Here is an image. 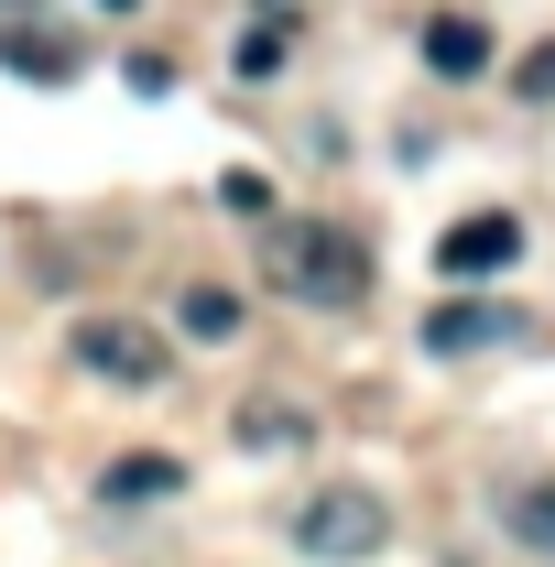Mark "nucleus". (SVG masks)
<instances>
[{
  "mask_svg": "<svg viewBox=\"0 0 555 567\" xmlns=\"http://www.w3.org/2000/svg\"><path fill=\"white\" fill-rule=\"evenodd\" d=\"M262 284L338 317V306L370 295V251H359V229H338V218H262Z\"/></svg>",
  "mask_w": 555,
  "mask_h": 567,
  "instance_id": "obj_1",
  "label": "nucleus"
},
{
  "mask_svg": "<svg viewBox=\"0 0 555 567\" xmlns=\"http://www.w3.org/2000/svg\"><path fill=\"white\" fill-rule=\"evenodd\" d=\"M294 546H305V557H327V567L381 557V546H392V502L359 492V481H338V492H316L305 513H294Z\"/></svg>",
  "mask_w": 555,
  "mask_h": 567,
  "instance_id": "obj_2",
  "label": "nucleus"
},
{
  "mask_svg": "<svg viewBox=\"0 0 555 567\" xmlns=\"http://www.w3.org/2000/svg\"><path fill=\"white\" fill-rule=\"evenodd\" d=\"M76 360H87L98 382H132V393H153V382L175 371V350H164L153 328H132V317H76Z\"/></svg>",
  "mask_w": 555,
  "mask_h": 567,
  "instance_id": "obj_3",
  "label": "nucleus"
},
{
  "mask_svg": "<svg viewBox=\"0 0 555 567\" xmlns=\"http://www.w3.org/2000/svg\"><path fill=\"white\" fill-rule=\"evenodd\" d=\"M512 339H523V306H501V295H458V306H436V317H425V350L436 360H469V350H512Z\"/></svg>",
  "mask_w": 555,
  "mask_h": 567,
  "instance_id": "obj_4",
  "label": "nucleus"
},
{
  "mask_svg": "<svg viewBox=\"0 0 555 567\" xmlns=\"http://www.w3.org/2000/svg\"><path fill=\"white\" fill-rule=\"evenodd\" d=\"M436 262H447V274H512V262H523V229L501 208H480V218H458V229L436 240Z\"/></svg>",
  "mask_w": 555,
  "mask_h": 567,
  "instance_id": "obj_5",
  "label": "nucleus"
},
{
  "mask_svg": "<svg viewBox=\"0 0 555 567\" xmlns=\"http://www.w3.org/2000/svg\"><path fill=\"white\" fill-rule=\"evenodd\" d=\"M98 492H109V502H175V492H186V458L132 447V458H109V470H98Z\"/></svg>",
  "mask_w": 555,
  "mask_h": 567,
  "instance_id": "obj_6",
  "label": "nucleus"
},
{
  "mask_svg": "<svg viewBox=\"0 0 555 567\" xmlns=\"http://www.w3.org/2000/svg\"><path fill=\"white\" fill-rule=\"evenodd\" d=\"M425 66H436V76H480V66H490V22L436 11V22H425Z\"/></svg>",
  "mask_w": 555,
  "mask_h": 567,
  "instance_id": "obj_7",
  "label": "nucleus"
},
{
  "mask_svg": "<svg viewBox=\"0 0 555 567\" xmlns=\"http://www.w3.org/2000/svg\"><path fill=\"white\" fill-rule=\"evenodd\" d=\"M501 524H512L534 557H555V481H512V492H501Z\"/></svg>",
  "mask_w": 555,
  "mask_h": 567,
  "instance_id": "obj_8",
  "label": "nucleus"
},
{
  "mask_svg": "<svg viewBox=\"0 0 555 567\" xmlns=\"http://www.w3.org/2000/svg\"><path fill=\"white\" fill-rule=\"evenodd\" d=\"M175 317H186V339H240V317H251V306H240V295H229V284H197V295H186V306H175Z\"/></svg>",
  "mask_w": 555,
  "mask_h": 567,
  "instance_id": "obj_9",
  "label": "nucleus"
},
{
  "mask_svg": "<svg viewBox=\"0 0 555 567\" xmlns=\"http://www.w3.org/2000/svg\"><path fill=\"white\" fill-rule=\"evenodd\" d=\"M229 66H240V76H283V66H294V33H283V22H251Z\"/></svg>",
  "mask_w": 555,
  "mask_h": 567,
  "instance_id": "obj_10",
  "label": "nucleus"
},
{
  "mask_svg": "<svg viewBox=\"0 0 555 567\" xmlns=\"http://www.w3.org/2000/svg\"><path fill=\"white\" fill-rule=\"evenodd\" d=\"M0 55H11V66L33 76V87H66V66H76L66 44H44V33H11V44H0Z\"/></svg>",
  "mask_w": 555,
  "mask_h": 567,
  "instance_id": "obj_11",
  "label": "nucleus"
},
{
  "mask_svg": "<svg viewBox=\"0 0 555 567\" xmlns=\"http://www.w3.org/2000/svg\"><path fill=\"white\" fill-rule=\"evenodd\" d=\"M240 436H251V447H294V436H305V415H294V404H251V415H240Z\"/></svg>",
  "mask_w": 555,
  "mask_h": 567,
  "instance_id": "obj_12",
  "label": "nucleus"
},
{
  "mask_svg": "<svg viewBox=\"0 0 555 567\" xmlns=\"http://www.w3.org/2000/svg\"><path fill=\"white\" fill-rule=\"evenodd\" d=\"M512 99H523V110H555V44H534V55L512 66Z\"/></svg>",
  "mask_w": 555,
  "mask_h": 567,
  "instance_id": "obj_13",
  "label": "nucleus"
},
{
  "mask_svg": "<svg viewBox=\"0 0 555 567\" xmlns=\"http://www.w3.org/2000/svg\"><path fill=\"white\" fill-rule=\"evenodd\" d=\"M218 208H240V218H273V186H262V175H218Z\"/></svg>",
  "mask_w": 555,
  "mask_h": 567,
  "instance_id": "obj_14",
  "label": "nucleus"
},
{
  "mask_svg": "<svg viewBox=\"0 0 555 567\" xmlns=\"http://www.w3.org/2000/svg\"><path fill=\"white\" fill-rule=\"evenodd\" d=\"M121 76H132V99H164V87H175V66H164V55H132Z\"/></svg>",
  "mask_w": 555,
  "mask_h": 567,
  "instance_id": "obj_15",
  "label": "nucleus"
},
{
  "mask_svg": "<svg viewBox=\"0 0 555 567\" xmlns=\"http://www.w3.org/2000/svg\"><path fill=\"white\" fill-rule=\"evenodd\" d=\"M98 11H132V0H98Z\"/></svg>",
  "mask_w": 555,
  "mask_h": 567,
  "instance_id": "obj_16",
  "label": "nucleus"
}]
</instances>
